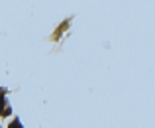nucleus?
Instances as JSON below:
<instances>
[{"mask_svg":"<svg viewBox=\"0 0 155 128\" xmlns=\"http://www.w3.org/2000/svg\"><path fill=\"white\" fill-rule=\"evenodd\" d=\"M10 128H20V122H14V124H12Z\"/></svg>","mask_w":155,"mask_h":128,"instance_id":"nucleus-1","label":"nucleus"}]
</instances>
